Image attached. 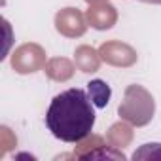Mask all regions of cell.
I'll use <instances>...</instances> for the list:
<instances>
[{"instance_id": "obj_1", "label": "cell", "mask_w": 161, "mask_h": 161, "mask_svg": "<svg viewBox=\"0 0 161 161\" xmlns=\"http://www.w3.org/2000/svg\"><path fill=\"white\" fill-rule=\"evenodd\" d=\"M89 93L84 89H66L53 97L47 112L46 125L51 135L63 142L78 144L91 135L95 125V108Z\"/></svg>"}, {"instance_id": "obj_4", "label": "cell", "mask_w": 161, "mask_h": 161, "mask_svg": "<svg viewBox=\"0 0 161 161\" xmlns=\"http://www.w3.org/2000/svg\"><path fill=\"white\" fill-rule=\"evenodd\" d=\"M99 53H101V59L112 66H133L138 59L136 51L129 44H123L118 40L104 42L99 47Z\"/></svg>"}, {"instance_id": "obj_10", "label": "cell", "mask_w": 161, "mask_h": 161, "mask_svg": "<svg viewBox=\"0 0 161 161\" xmlns=\"http://www.w3.org/2000/svg\"><path fill=\"white\" fill-rule=\"evenodd\" d=\"M106 140L110 146L114 148H125L131 140H133V131L127 123H114L110 127V131L106 133Z\"/></svg>"}, {"instance_id": "obj_14", "label": "cell", "mask_w": 161, "mask_h": 161, "mask_svg": "<svg viewBox=\"0 0 161 161\" xmlns=\"http://www.w3.org/2000/svg\"><path fill=\"white\" fill-rule=\"evenodd\" d=\"M87 4H93V2H103V0H86Z\"/></svg>"}, {"instance_id": "obj_3", "label": "cell", "mask_w": 161, "mask_h": 161, "mask_svg": "<svg viewBox=\"0 0 161 161\" xmlns=\"http://www.w3.org/2000/svg\"><path fill=\"white\" fill-rule=\"evenodd\" d=\"M12 68L17 74H32L46 68V51L38 44H23L12 55Z\"/></svg>"}, {"instance_id": "obj_9", "label": "cell", "mask_w": 161, "mask_h": 161, "mask_svg": "<svg viewBox=\"0 0 161 161\" xmlns=\"http://www.w3.org/2000/svg\"><path fill=\"white\" fill-rule=\"evenodd\" d=\"M87 93H89V97H91V101L97 108H104L110 101L112 89L104 80H91L87 84Z\"/></svg>"}, {"instance_id": "obj_5", "label": "cell", "mask_w": 161, "mask_h": 161, "mask_svg": "<svg viewBox=\"0 0 161 161\" xmlns=\"http://www.w3.org/2000/svg\"><path fill=\"white\" fill-rule=\"evenodd\" d=\"M86 15L76 8H64L55 15V29L66 38H78L87 31Z\"/></svg>"}, {"instance_id": "obj_11", "label": "cell", "mask_w": 161, "mask_h": 161, "mask_svg": "<svg viewBox=\"0 0 161 161\" xmlns=\"http://www.w3.org/2000/svg\"><path fill=\"white\" fill-rule=\"evenodd\" d=\"M78 159H121V161H123L125 155H123L121 150H118V148H114V146L101 144V146H97V148L86 152L84 155H80Z\"/></svg>"}, {"instance_id": "obj_12", "label": "cell", "mask_w": 161, "mask_h": 161, "mask_svg": "<svg viewBox=\"0 0 161 161\" xmlns=\"http://www.w3.org/2000/svg\"><path fill=\"white\" fill-rule=\"evenodd\" d=\"M133 159H161V144L159 142H152V144H144L142 148H138L133 153Z\"/></svg>"}, {"instance_id": "obj_7", "label": "cell", "mask_w": 161, "mask_h": 161, "mask_svg": "<svg viewBox=\"0 0 161 161\" xmlns=\"http://www.w3.org/2000/svg\"><path fill=\"white\" fill-rule=\"evenodd\" d=\"M101 61H103L101 53L97 49H93L91 46H80L74 51V63H76V66L82 72H86V74L97 72L99 66H101Z\"/></svg>"}, {"instance_id": "obj_13", "label": "cell", "mask_w": 161, "mask_h": 161, "mask_svg": "<svg viewBox=\"0 0 161 161\" xmlns=\"http://www.w3.org/2000/svg\"><path fill=\"white\" fill-rule=\"evenodd\" d=\"M140 2H146V4H161V0H140Z\"/></svg>"}, {"instance_id": "obj_8", "label": "cell", "mask_w": 161, "mask_h": 161, "mask_svg": "<svg viewBox=\"0 0 161 161\" xmlns=\"http://www.w3.org/2000/svg\"><path fill=\"white\" fill-rule=\"evenodd\" d=\"M46 74L55 82H66L74 76V64L66 57H53L46 63Z\"/></svg>"}, {"instance_id": "obj_2", "label": "cell", "mask_w": 161, "mask_h": 161, "mask_svg": "<svg viewBox=\"0 0 161 161\" xmlns=\"http://www.w3.org/2000/svg\"><path fill=\"white\" fill-rule=\"evenodd\" d=\"M118 112L121 116V119H125L131 125L142 127L148 125L153 118L155 112V103L150 91H146L142 86H129L125 89V97L121 101V104L118 106Z\"/></svg>"}, {"instance_id": "obj_6", "label": "cell", "mask_w": 161, "mask_h": 161, "mask_svg": "<svg viewBox=\"0 0 161 161\" xmlns=\"http://www.w3.org/2000/svg\"><path fill=\"white\" fill-rule=\"evenodd\" d=\"M86 19L93 29L108 31L116 25L118 12L112 4L106 2V0H103V2H93V4H89V10L86 12Z\"/></svg>"}]
</instances>
